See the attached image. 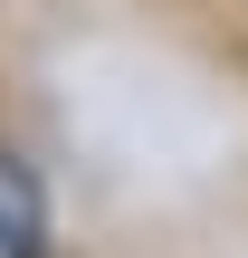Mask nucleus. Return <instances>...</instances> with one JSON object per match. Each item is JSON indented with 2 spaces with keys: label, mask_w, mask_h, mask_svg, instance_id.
<instances>
[{
  "label": "nucleus",
  "mask_w": 248,
  "mask_h": 258,
  "mask_svg": "<svg viewBox=\"0 0 248 258\" xmlns=\"http://www.w3.org/2000/svg\"><path fill=\"white\" fill-rule=\"evenodd\" d=\"M0 258H48V201L19 153H0Z\"/></svg>",
  "instance_id": "nucleus-1"
}]
</instances>
